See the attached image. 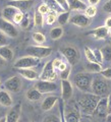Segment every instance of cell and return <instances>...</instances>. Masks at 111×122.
Returning a JSON list of instances; mask_svg holds the SVG:
<instances>
[{
	"label": "cell",
	"mask_w": 111,
	"mask_h": 122,
	"mask_svg": "<svg viewBox=\"0 0 111 122\" xmlns=\"http://www.w3.org/2000/svg\"><path fill=\"white\" fill-rule=\"evenodd\" d=\"M18 11L20 10H18L17 8H15V7L7 5L2 10V17L5 18L6 20L11 21V20H13V17L15 16V14H16Z\"/></svg>",
	"instance_id": "cell-20"
},
{
	"label": "cell",
	"mask_w": 111,
	"mask_h": 122,
	"mask_svg": "<svg viewBox=\"0 0 111 122\" xmlns=\"http://www.w3.org/2000/svg\"><path fill=\"white\" fill-rule=\"evenodd\" d=\"M92 81L93 77L89 72H79L74 77L75 86L84 93H92Z\"/></svg>",
	"instance_id": "cell-2"
},
{
	"label": "cell",
	"mask_w": 111,
	"mask_h": 122,
	"mask_svg": "<svg viewBox=\"0 0 111 122\" xmlns=\"http://www.w3.org/2000/svg\"><path fill=\"white\" fill-rule=\"evenodd\" d=\"M64 118L66 122H81V115L76 107L67 106L64 110Z\"/></svg>",
	"instance_id": "cell-10"
},
{
	"label": "cell",
	"mask_w": 111,
	"mask_h": 122,
	"mask_svg": "<svg viewBox=\"0 0 111 122\" xmlns=\"http://www.w3.org/2000/svg\"><path fill=\"white\" fill-rule=\"evenodd\" d=\"M57 101H58V97H56V96H49L47 98H45L44 101L42 102V105H41L42 110L45 112L51 110L53 107H54V105L57 103Z\"/></svg>",
	"instance_id": "cell-19"
},
{
	"label": "cell",
	"mask_w": 111,
	"mask_h": 122,
	"mask_svg": "<svg viewBox=\"0 0 111 122\" xmlns=\"http://www.w3.org/2000/svg\"><path fill=\"white\" fill-rule=\"evenodd\" d=\"M69 21L72 25H74L79 28H86L90 25V18L86 14H74L70 17Z\"/></svg>",
	"instance_id": "cell-15"
},
{
	"label": "cell",
	"mask_w": 111,
	"mask_h": 122,
	"mask_svg": "<svg viewBox=\"0 0 111 122\" xmlns=\"http://www.w3.org/2000/svg\"><path fill=\"white\" fill-rule=\"evenodd\" d=\"M0 30H2L6 36L10 38H16L18 36V30L12 22L6 20L5 18L0 17Z\"/></svg>",
	"instance_id": "cell-7"
},
{
	"label": "cell",
	"mask_w": 111,
	"mask_h": 122,
	"mask_svg": "<svg viewBox=\"0 0 111 122\" xmlns=\"http://www.w3.org/2000/svg\"><path fill=\"white\" fill-rule=\"evenodd\" d=\"M25 17V13L21 12V11H18V12L15 14V16L13 17V22L14 24H17V25H21V22L22 21V20H24Z\"/></svg>",
	"instance_id": "cell-36"
},
{
	"label": "cell",
	"mask_w": 111,
	"mask_h": 122,
	"mask_svg": "<svg viewBox=\"0 0 111 122\" xmlns=\"http://www.w3.org/2000/svg\"><path fill=\"white\" fill-rule=\"evenodd\" d=\"M40 62L39 58H36V57L33 56H25L21 57V58L17 59L15 61V63L13 64V67L15 69H24V68H33L37 66Z\"/></svg>",
	"instance_id": "cell-6"
},
{
	"label": "cell",
	"mask_w": 111,
	"mask_h": 122,
	"mask_svg": "<svg viewBox=\"0 0 111 122\" xmlns=\"http://www.w3.org/2000/svg\"><path fill=\"white\" fill-rule=\"evenodd\" d=\"M44 3L50 8V10L55 11V12H59V11L63 10L62 7L56 2V0H44Z\"/></svg>",
	"instance_id": "cell-27"
},
{
	"label": "cell",
	"mask_w": 111,
	"mask_h": 122,
	"mask_svg": "<svg viewBox=\"0 0 111 122\" xmlns=\"http://www.w3.org/2000/svg\"><path fill=\"white\" fill-rule=\"evenodd\" d=\"M0 86H1V83H0Z\"/></svg>",
	"instance_id": "cell-56"
},
{
	"label": "cell",
	"mask_w": 111,
	"mask_h": 122,
	"mask_svg": "<svg viewBox=\"0 0 111 122\" xmlns=\"http://www.w3.org/2000/svg\"><path fill=\"white\" fill-rule=\"evenodd\" d=\"M60 52L64 57L66 58V60L68 61V63L70 65H75L76 63L79 61V52L74 46H65V47H62L60 49Z\"/></svg>",
	"instance_id": "cell-4"
},
{
	"label": "cell",
	"mask_w": 111,
	"mask_h": 122,
	"mask_svg": "<svg viewBox=\"0 0 111 122\" xmlns=\"http://www.w3.org/2000/svg\"><path fill=\"white\" fill-rule=\"evenodd\" d=\"M74 89L68 79H61V97L63 101H68L72 97Z\"/></svg>",
	"instance_id": "cell-13"
},
{
	"label": "cell",
	"mask_w": 111,
	"mask_h": 122,
	"mask_svg": "<svg viewBox=\"0 0 111 122\" xmlns=\"http://www.w3.org/2000/svg\"><path fill=\"white\" fill-rule=\"evenodd\" d=\"M33 40L38 44H43V43H45V41H46V37L42 33L36 32V33L33 34Z\"/></svg>",
	"instance_id": "cell-33"
},
{
	"label": "cell",
	"mask_w": 111,
	"mask_h": 122,
	"mask_svg": "<svg viewBox=\"0 0 111 122\" xmlns=\"http://www.w3.org/2000/svg\"><path fill=\"white\" fill-rule=\"evenodd\" d=\"M66 68H67V64L64 63V62H62V63L60 64V66H59L58 69H59L60 71H62V70H64V69H66Z\"/></svg>",
	"instance_id": "cell-49"
},
{
	"label": "cell",
	"mask_w": 111,
	"mask_h": 122,
	"mask_svg": "<svg viewBox=\"0 0 111 122\" xmlns=\"http://www.w3.org/2000/svg\"><path fill=\"white\" fill-rule=\"evenodd\" d=\"M81 122H85V121H81Z\"/></svg>",
	"instance_id": "cell-55"
},
{
	"label": "cell",
	"mask_w": 111,
	"mask_h": 122,
	"mask_svg": "<svg viewBox=\"0 0 111 122\" xmlns=\"http://www.w3.org/2000/svg\"><path fill=\"white\" fill-rule=\"evenodd\" d=\"M34 2V0H10L7 4L17 8L21 12H26L33 6Z\"/></svg>",
	"instance_id": "cell-12"
},
{
	"label": "cell",
	"mask_w": 111,
	"mask_h": 122,
	"mask_svg": "<svg viewBox=\"0 0 111 122\" xmlns=\"http://www.w3.org/2000/svg\"><path fill=\"white\" fill-rule=\"evenodd\" d=\"M63 35V29L61 26H56L50 30V37L52 40H58Z\"/></svg>",
	"instance_id": "cell-28"
},
{
	"label": "cell",
	"mask_w": 111,
	"mask_h": 122,
	"mask_svg": "<svg viewBox=\"0 0 111 122\" xmlns=\"http://www.w3.org/2000/svg\"><path fill=\"white\" fill-rule=\"evenodd\" d=\"M70 71H71L70 66H67L66 69L60 71V78L61 79H68V77H69V74H70Z\"/></svg>",
	"instance_id": "cell-37"
},
{
	"label": "cell",
	"mask_w": 111,
	"mask_h": 122,
	"mask_svg": "<svg viewBox=\"0 0 111 122\" xmlns=\"http://www.w3.org/2000/svg\"><path fill=\"white\" fill-rule=\"evenodd\" d=\"M35 87L40 92L41 94H47L52 93L57 90V86L55 82L53 81H40L36 82Z\"/></svg>",
	"instance_id": "cell-11"
},
{
	"label": "cell",
	"mask_w": 111,
	"mask_h": 122,
	"mask_svg": "<svg viewBox=\"0 0 111 122\" xmlns=\"http://www.w3.org/2000/svg\"><path fill=\"white\" fill-rule=\"evenodd\" d=\"M7 61L3 58V57L0 55V67H2V66H5V64H6Z\"/></svg>",
	"instance_id": "cell-48"
},
{
	"label": "cell",
	"mask_w": 111,
	"mask_h": 122,
	"mask_svg": "<svg viewBox=\"0 0 111 122\" xmlns=\"http://www.w3.org/2000/svg\"><path fill=\"white\" fill-rule=\"evenodd\" d=\"M16 70L21 77L29 79V81H36V79L40 78L39 73L36 70L31 69V68H24V69H16Z\"/></svg>",
	"instance_id": "cell-16"
},
{
	"label": "cell",
	"mask_w": 111,
	"mask_h": 122,
	"mask_svg": "<svg viewBox=\"0 0 111 122\" xmlns=\"http://www.w3.org/2000/svg\"><path fill=\"white\" fill-rule=\"evenodd\" d=\"M88 2H89L91 5H95V6H96L98 3L100 2V0H88Z\"/></svg>",
	"instance_id": "cell-51"
},
{
	"label": "cell",
	"mask_w": 111,
	"mask_h": 122,
	"mask_svg": "<svg viewBox=\"0 0 111 122\" xmlns=\"http://www.w3.org/2000/svg\"><path fill=\"white\" fill-rule=\"evenodd\" d=\"M57 78V73L55 71V68L52 64V61H49L45 64V66L42 70V73L40 74L41 81H53L54 82Z\"/></svg>",
	"instance_id": "cell-8"
},
{
	"label": "cell",
	"mask_w": 111,
	"mask_h": 122,
	"mask_svg": "<svg viewBox=\"0 0 111 122\" xmlns=\"http://www.w3.org/2000/svg\"><path fill=\"white\" fill-rule=\"evenodd\" d=\"M38 11L44 15V14H48L51 10H50V8H49V7L44 3V4H41L39 7H38Z\"/></svg>",
	"instance_id": "cell-38"
},
{
	"label": "cell",
	"mask_w": 111,
	"mask_h": 122,
	"mask_svg": "<svg viewBox=\"0 0 111 122\" xmlns=\"http://www.w3.org/2000/svg\"><path fill=\"white\" fill-rule=\"evenodd\" d=\"M86 71L89 73H100L102 71V66L100 63L98 62H88L86 65Z\"/></svg>",
	"instance_id": "cell-24"
},
{
	"label": "cell",
	"mask_w": 111,
	"mask_h": 122,
	"mask_svg": "<svg viewBox=\"0 0 111 122\" xmlns=\"http://www.w3.org/2000/svg\"><path fill=\"white\" fill-rule=\"evenodd\" d=\"M61 63H62V61H61L60 59H58V58H56V59H54V60H52V64H53V66H54L55 69H58Z\"/></svg>",
	"instance_id": "cell-46"
},
{
	"label": "cell",
	"mask_w": 111,
	"mask_h": 122,
	"mask_svg": "<svg viewBox=\"0 0 111 122\" xmlns=\"http://www.w3.org/2000/svg\"><path fill=\"white\" fill-rule=\"evenodd\" d=\"M70 12L69 11H64V12H61L58 14V17H57V22L60 25H66L68 21H69L70 17Z\"/></svg>",
	"instance_id": "cell-26"
},
{
	"label": "cell",
	"mask_w": 111,
	"mask_h": 122,
	"mask_svg": "<svg viewBox=\"0 0 111 122\" xmlns=\"http://www.w3.org/2000/svg\"><path fill=\"white\" fill-rule=\"evenodd\" d=\"M21 85L22 82L21 77H18L16 75L11 76L10 78H8L4 82L5 89L8 92H10V93H18L21 90Z\"/></svg>",
	"instance_id": "cell-9"
},
{
	"label": "cell",
	"mask_w": 111,
	"mask_h": 122,
	"mask_svg": "<svg viewBox=\"0 0 111 122\" xmlns=\"http://www.w3.org/2000/svg\"><path fill=\"white\" fill-rule=\"evenodd\" d=\"M100 74L106 79H111V67H108V68H106V69L102 70L100 72Z\"/></svg>",
	"instance_id": "cell-43"
},
{
	"label": "cell",
	"mask_w": 111,
	"mask_h": 122,
	"mask_svg": "<svg viewBox=\"0 0 111 122\" xmlns=\"http://www.w3.org/2000/svg\"><path fill=\"white\" fill-rule=\"evenodd\" d=\"M0 122H6V117H2V118H0Z\"/></svg>",
	"instance_id": "cell-53"
},
{
	"label": "cell",
	"mask_w": 111,
	"mask_h": 122,
	"mask_svg": "<svg viewBox=\"0 0 111 122\" xmlns=\"http://www.w3.org/2000/svg\"><path fill=\"white\" fill-rule=\"evenodd\" d=\"M43 122H61L60 121V117L56 116V115H49L44 119Z\"/></svg>",
	"instance_id": "cell-41"
},
{
	"label": "cell",
	"mask_w": 111,
	"mask_h": 122,
	"mask_svg": "<svg viewBox=\"0 0 111 122\" xmlns=\"http://www.w3.org/2000/svg\"><path fill=\"white\" fill-rule=\"evenodd\" d=\"M97 13V7L95 6V5H90V6H88L86 10H85V14L87 15L88 17H94L95 15H96Z\"/></svg>",
	"instance_id": "cell-34"
},
{
	"label": "cell",
	"mask_w": 111,
	"mask_h": 122,
	"mask_svg": "<svg viewBox=\"0 0 111 122\" xmlns=\"http://www.w3.org/2000/svg\"><path fill=\"white\" fill-rule=\"evenodd\" d=\"M26 52L28 55L36 57V58H45L51 55L52 53V48L50 47H43V46H30L26 49Z\"/></svg>",
	"instance_id": "cell-5"
},
{
	"label": "cell",
	"mask_w": 111,
	"mask_h": 122,
	"mask_svg": "<svg viewBox=\"0 0 111 122\" xmlns=\"http://www.w3.org/2000/svg\"><path fill=\"white\" fill-rule=\"evenodd\" d=\"M0 55L6 61H11L13 59V51L8 46H4V47L0 48Z\"/></svg>",
	"instance_id": "cell-25"
},
{
	"label": "cell",
	"mask_w": 111,
	"mask_h": 122,
	"mask_svg": "<svg viewBox=\"0 0 111 122\" xmlns=\"http://www.w3.org/2000/svg\"><path fill=\"white\" fill-rule=\"evenodd\" d=\"M103 59L105 61H111V46H105L101 49Z\"/></svg>",
	"instance_id": "cell-31"
},
{
	"label": "cell",
	"mask_w": 111,
	"mask_h": 122,
	"mask_svg": "<svg viewBox=\"0 0 111 122\" xmlns=\"http://www.w3.org/2000/svg\"><path fill=\"white\" fill-rule=\"evenodd\" d=\"M110 34H111V30H110Z\"/></svg>",
	"instance_id": "cell-54"
},
{
	"label": "cell",
	"mask_w": 111,
	"mask_h": 122,
	"mask_svg": "<svg viewBox=\"0 0 111 122\" xmlns=\"http://www.w3.org/2000/svg\"><path fill=\"white\" fill-rule=\"evenodd\" d=\"M60 121L61 122H66L65 118H64V108H63V104H60Z\"/></svg>",
	"instance_id": "cell-45"
},
{
	"label": "cell",
	"mask_w": 111,
	"mask_h": 122,
	"mask_svg": "<svg viewBox=\"0 0 111 122\" xmlns=\"http://www.w3.org/2000/svg\"><path fill=\"white\" fill-rule=\"evenodd\" d=\"M57 17H58V14L55 11H50L48 14H47V18H46V22L48 25H53L54 22L57 20Z\"/></svg>",
	"instance_id": "cell-32"
},
{
	"label": "cell",
	"mask_w": 111,
	"mask_h": 122,
	"mask_svg": "<svg viewBox=\"0 0 111 122\" xmlns=\"http://www.w3.org/2000/svg\"><path fill=\"white\" fill-rule=\"evenodd\" d=\"M56 2L62 7L64 11H69V6H68V1L67 0H56Z\"/></svg>",
	"instance_id": "cell-40"
},
{
	"label": "cell",
	"mask_w": 111,
	"mask_h": 122,
	"mask_svg": "<svg viewBox=\"0 0 111 122\" xmlns=\"http://www.w3.org/2000/svg\"><path fill=\"white\" fill-rule=\"evenodd\" d=\"M94 54H95V57H96V60H97V62L98 63H102L103 62V55H102V52L100 49H95L94 50Z\"/></svg>",
	"instance_id": "cell-39"
},
{
	"label": "cell",
	"mask_w": 111,
	"mask_h": 122,
	"mask_svg": "<svg viewBox=\"0 0 111 122\" xmlns=\"http://www.w3.org/2000/svg\"><path fill=\"white\" fill-rule=\"evenodd\" d=\"M0 105L4 107H10L12 105V99H11L8 92L6 91H0Z\"/></svg>",
	"instance_id": "cell-23"
},
{
	"label": "cell",
	"mask_w": 111,
	"mask_h": 122,
	"mask_svg": "<svg viewBox=\"0 0 111 122\" xmlns=\"http://www.w3.org/2000/svg\"><path fill=\"white\" fill-rule=\"evenodd\" d=\"M111 113V94L108 96V114Z\"/></svg>",
	"instance_id": "cell-50"
},
{
	"label": "cell",
	"mask_w": 111,
	"mask_h": 122,
	"mask_svg": "<svg viewBox=\"0 0 111 122\" xmlns=\"http://www.w3.org/2000/svg\"><path fill=\"white\" fill-rule=\"evenodd\" d=\"M89 35H93L96 39H99V40H102V39H106L107 36L109 34V29L106 28L105 25L103 26H99V28L95 29L94 30H91L90 33H88Z\"/></svg>",
	"instance_id": "cell-18"
},
{
	"label": "cell",
	"mask_w": 111,
	"mask_h": 122,
	"mask_svg": "<svg viewBox=\"0 0 111 122\" xmlns=\"http://www.w3.org/2000/svg\"><path fill=\"white\" fill-rule=\"evenodd\" d=\"M106 122H111V113L106 116Z\"/></svg>",
	"instance_id": "cell-52"
},
{
	"label": "cell",
	"mask_w": 111,
	"mask_h": 122,
	"mask_svg": "<svg viewBox=\"0 0 111 122\" xmlns=\"http://www.w3.org/2000/svg\"><path fill=\"white\" fill-rule=\"evenodd\" d=\"M105 26L111 30V16L106 18V20H105Z\"/></svg>",
	"instance_id": "cell-47"
},
{
	"label": "cell",
	"mask_w": 111,
	"mask_h": 122,
	"mask_svg": "<svg viewBox=\"0 0 111 122\" xmlns=\"http://www.w3.org/2000/svg\"><path fill=\"white\" fill-rule=\"evenodd\" d=\"M85 56L89 62H97L94 51H92L89 47H85Z\"/></svg>",
	"instance_id": "cell-30"
},
{
	"label": "cell",
	"mask_w": 111,
	"mask_h": 122,
	"mask_svg": "<svg viewBox=\"0 0 111 122\" xmlns=\"http://www.w3.org/2000/svg\"><path fill=\"white\" fill-rule=\"evenodd\" d=\"M94 114L99 117H105L108 115V97H102L96 107Z\"/></svg>",
	"instance_id": "cell-14"
},
{
	"label": "cell",
	"mask_w": 111,
	"mask_h": 122,
	"mask_svg": "<svg viewBox=\"0 0 111 122\" xmlns=\"http://www.w3.org/2000/svg\"><path fill=\"white\" fill-rule=\"evenodd\" d=\"M106 78L96 76L92 81V93L100 97H106L109 93L108 83L105 81Z\"/></svg>",
	"instance_id": "cell-3"
},
{
	"label": "cell",
	"mask_w": 111,
	"mask_h": 122,
	"mask_svg": "<svg viewBox=\"0 0 111 122\" xmlns=\"http://www.w3.org/2000/svg\"><path fill=\"white\" fill-rule=\"evenodd\" d=\"M30 25V17H29V14H25V17H24V20H22V21L21 22V29H26Z\"/></svg>",
	"instance_id": "cell-42"
},
{
	"label": "cell",
	"mask_w": 111,
	"mask_h": 122,
	"mask_svg": "<svg viewBox=\"0 0 111 122\" xmlns=\"http://www.w3.org/2000/svg\"><path fill=\"white\" fill-rule=\"evenodd\" d=\"M69 10H86L87 5L82 0H68Z\"/></svg>",
	"instance_id": "cell-21"
},
{
	"label": "cell",
	"mask_w": 111,
	"mask_h": 122,
	"mask_svg": "<svg viewBox=\"0 0 111 122\" xmlns=\"http://www.w3.org/2000/svg\"><path fill=\"white\" fill-rule=\"evenodd\" d=\"M34 25L36 26H43L44 25V15L40 13L39 11H36L35 12V15H34Z\"/></svg>",
	"instance_id": "cell-29"
},
{
	"label": "cell",
	"mask_w": 111,
	"mask_h": 122,
	"mask_svg": "<svg viewBox=\"0 0 111 122\" xmlns=\"http://www.w3.org/2000/svg\"><path fill=\"white\" fill-rule=\"evenodd\" d=\"M9 40H8V36H6L2 30H0V48L4 47V46L8 45Z\"/></svg>",
	"instance_id": "cell-35"
},
{
	"label": "cell",
	"mask_w": 111,
	"mask_h": 122,
	"mask_svg": "<svg viewBox=\"0 0 111 122\" xmlns=\"http://www.w3.org/2000/svg\"><path fill=\"white\" fill-rule=\"evenodd\" d=\"M103 10L108 13H111V0H108V1L105 2V4L103 5Z\"/></svg>",
	"instance_id": "cell-44"
},
{
	"label": "cell",
	"mask_w": 111,
	"mask_h": 122,
	"mask_svg": "<svg viewBox=\"0 0 111 122\" xmlns=\"http://www.w3.org/2000/svg\"><path fill=\"white\" fill-rule=\"evenodd\" d=\"M21 104L15 105L6 115V122H18V119L21 117Z\"/></svg>",
	"instance_id": "cell-17"
},
{
	"label": "cell",
	"mask_w": 111,
	"mask_h": 122,
	"mask_svg": "<svg viewBox=\"0 0 111 122\" xmlns=\"http://www.w3.org/2000/svg\"><path fill=\"white\" fill-rule=\"evenodd\" d=\"M26 98L28 99L29 101H32V102H36V101H39L41 100L42 98V94L38 91L36 87H32L30 89L26 94Z\"/></svg>",
	"instance_id": "cell-22"
},
{
	"label": "cell",
	"mask_w": 111,
	"mask_h": 122,
	"mask_svg": "<svg viewBox=\"0 0 111 122\" xmlns=\"http://www.w3.org/2000/svg\"><path fill=\"white\" fill-rule=\"evenodd\" d=\"M101 98L102 97L97 96V95H95L93 93H85L79 100V105L82 112L84 114H86V115L94 114L96 107Z\"/></svg>",
	"instance_id": "cell-1"
}]
</instances>
